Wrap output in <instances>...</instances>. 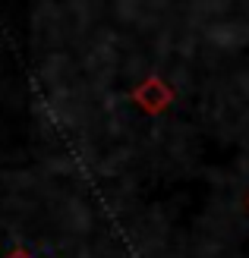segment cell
<instances>
[{
	"label": "cell",
	"instance_id": "obj_3",
	"mask_svg": "<svg viewBox=\"0 0 249 258\" xmlns=\"http://www.w3.org/2000/svg\"><path fill=\"white\" fill-rule=\"evenodd\" d=\"M246 205H249V196H246Z\"/></svg>",
	"mask_w": 249,
	"mask_h": 258
},
{
	"label": "cell",
	"instance_id": "obj_1",
	"mask_svg": "<svg viewBox=\"0 0 249 258\" xmlns=\"http://www.w3.org/2000/svg\"><path fill=\"white\" fill-rule=\"evenodd\" d=\"M133 104L142 113H148V117H158V113H164L174 104V88H170L161 76H148V79H142L133 88Z\"/></svg>",
	"mask_w": 249,
	"mask_h": 258
},
{
	"label": "cell",
	"instance_id": "obj_2",
	"mask_svg": "<svg viewBox=\"0 0 249 258\" xmlns=\"http://www.w3.org/2000/svg\"><path fill=\"white\" fill-rule=\"evenodd\" d=\"M10 258H29V255H25V252H22V249H16V252H13V255H10Z\"/></svg>",
	"mask_w": 249,
	"mask_h": 258
}]
</instances>
